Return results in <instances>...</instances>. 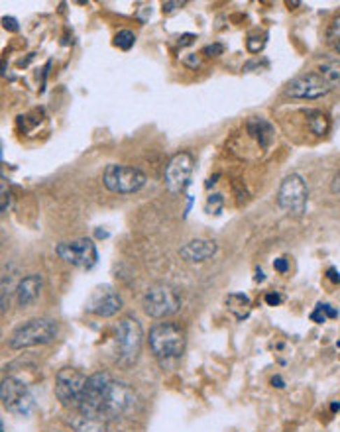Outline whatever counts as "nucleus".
I'll list each match as a JSON object with an SVG mask.
<instances>
[{
    "label": "nucleus",
    "instance_id": "nucleus-32",
    "mask_svg": "<svg viewBox=\"0 0 340 432\" xmlns=\"http://www.w3.org/2000/svg\"><path fill=\"white\" fill-rule=\"evenodd\" d=\"M327 275H329V279L332 281V283H337V285H340V273L337 271L334 268H330L329 271H327Z\"/></svg>",
    "mask_w": 340,
    "mask_h": 432
},
{
    "label": "nucleus",
    "instance_id": "nucleus-34",
    "mask_svg": "<svg viewBox=\"0 0 340 432\" xmlns=\"http://www.w3.org/2000/svg\"><path fill=\"white\" fill-rule=\"evenodd\" d=\"M176 6H183V2H164V12L176 10Z\"/></svg>",
    "mask_w": 340,
    "mask_h": 432
},
{
    "label": "nucleus",
    "instance_id": "nucleus-24",
    "mask_svg": "<svg viewBox=\"0 0 340 432\" xmlns=\"http://www.w3.org/2000/svg\"><path fill=\"white\" fill-rule=\"evenodd\" d=\"M222 52H225V45H222V43H213V45H206L205 50H203V55H206V57H217V55H222Z\"/></svg>",
    "mask_w": 340,
    "mask_h": 432
},
{
    "label": "nucleus",
    "instance_id": "nucleus-27",
    "mask_svg": "<svg viewBox=\"0 0 340 432\" xmlns=\"http://www.w3.org/2000/svg\"><path fill=\"white\" fill-rule=\"evenodd\" d=\"M274 269L279 271V273H288V269H289L288 259H285V257H278V259L274 261Z\"/></svg>",
    "mask_w": 340,
    "mask_h": 432
},
{
    "label": "nucleus",
    "instance_id": "nucleus-2",
    "mask_svg": "<svg viewBox=\"0 0 340 432\" xmlns=\"http://www.w3.org/2000/svg\"><path fill=\"white\" fill-rule=\"evenodd\" d=\"M57 338V322L50 319H34L24 322L12 332L8 346L12 350H26L41 344H50Z\"/></svg>",
    "mask_w": 340,
    "mask_h": 432
},
{
    "label": "nucleus",
    "instance_id": "nucleus-29",
    "mask_svg": "<svg viewBox=\"0 0 340 432\" xmlns=\"http://www.w3.org/2000/svg\"><path fill=\"white\" fill-rule=\"evenodd\" d=\"M319 307H320V310L325 312V317H329V319H337V317H339V310L332 309V307H330V305H327V303H325V305L320 303Z\"/></svg>",
    "mask_w": 340,
    "mask_h": 432
},
{
    "label": "nucleus",
    "instance_id": "nucleus-1",
    "mask_svg": "<svg viewBox=\"0 0 340 432\" xmlns=\"http://www.w3.org/2000/svg\"><path fill=\"white\" fill-rule=\"evenodd\" d=\"M148 342L157 360H177L185 350V332L173 322H160L150 330Z\"/></svg>",
    "mask_w": 340,
    "mask_h": 432
},
{
    "label": "nucleus",
    "instance_id": "nucleus-4",
    "mask_svg": "<svg viewBox=\"0 0 340 432\" xmlns=\"http://www.w3.org/2000/svg\"><path fill=\"white\" fill-rule=\"evenodd\" d=\"M142 307L144 312L152 319H165L176 315L181 307V297L177 295V291L165 283H155L152 287L146 289L144 297H142Z\"/></svg>",
    "mask_w": 340,
    "mask_h": 432
},
{
    "label": "nucleus",
    "instance_id": "nucleus-39",
    "mask_svg": "<svg viewBox=\"0 0 340 432\" xmlns=\"http://www.w3.org/2000/svg\"><path fill=\"white\" fill-rule=\"evenodd\" d=\"M334 50H337V52H339V53H340V40H339V41H337V43H334Z\"/></svg>",
    "mask_w": 340,
    "mask_h": 432
},
{
    "label": "nucleus",
    "instance_id": "nucleus-37",
    "mask_svg": "<svg viewBox=\"0 0 340 432\" xmlns=\"http://www.w3.org/2000/svg\"><path fill=\"white\" fill-rule=\"evenodd\" d=\"M256 281H264V271L262 269H256Z\"/></svg>",
    "mask_w": 340,
    "mask_h": 432
},
{
    "label": "nucleus",
    "instance_id": "nucleus-16",
    "mask_svg": "<svg viewBox=\"0 0 340 432\" xmlns=\"http://www.w3.org/2000/svg\"><path fill=\"white\" fill-rule=\"evenodd\" d=\"M217 242L213 240H191L189 244L181 247V257L185 261H191V264H197V261H206L211 257L217 254Z\"/></svg>",
    "mask_w": 340,
    "mask_h": 432
},
{
    "label": "nucleus",
    "instance_id": "nucleus-13",
    "mask_svg": "<svg viewBox=\"0 0 340 432\" xmlns=\"http://www.w3.org/2000/svg\"><path fill=\"white\" fill-rule=\"evenodd\" d=\"M134 391L122 381L113 380L111 385H108V389H106V395H104L101 417H103L104 421L106 419H116V417H120V415L128 411L130 407H134Z\"/></svg>",
    "mask_w": 340,
    "mask_h": 432
},
{
    "label": "nucleus",
    "instance_id": "nucleus-19",
    "mask_svg": "<svg viewBox=\"0 0 340 432\" xmlns=\"http://www.w3.org/2000/svg\"><path fill=\"white\" fill-rule=\"evenodd\" d=\"M71 424L77 432H108L106 431V421L101 417L79 415V417L71 419Z\"/></svg>",
    "mask_w": 340,
    "mask_h": 432
},
{
    "label": "nucleus",
    "instance_id": "nucleus-31",
    "mask_svg": "<svg viewBox=\"0 0 340 432\" xmlns=\"http://www.w3.org/2000/svg\"><path fill=\"white\" fill-rule=\"evenodd\" d=\"M311 320H315V322H319V324L327 320V317H325V312L320 310V307H317V310H313V312H311Z\"/></svg>",
    "mask_w": 340,
    "mask_h": 432
},
{
    "label": "nucleus",
    "instance_id": "nucleus-18",
    "mask_svg": "<svg viewBox=\"0 0 340 432\" xmlns=\"http://www.w3.org/2000/svg\"><path fill=\"white\" fill-rule=\"evenodd\" d=\"M227 309L236 317V320H244L252 310V301L242 293H232L227 297Z\"/></svg>",
    "mask_w": 340,
    "mask_h": 432
},
{
    "label": "nucleus",
    "instance_id": "nucleus-9",
    "mask_svg": "<svg viewBox=\"0 0 340 432\" xmlns=\"http://www.w3.org/2000/svg\"><path fill=\"white\" fill-rule=\"evenodd\" d=\"M55 254L62 257L65 264H71L75 268L91 269L99 261V252L93 240L89 238H77L71 242H62L55 247Z\"/></svg>",
    "mask_w": 340,
    "mask_h": 432
},
{
    "label": "nucleus",
    "instance_id": "nucleus-3",
    "mask_svg": "<svg viewBox=\"0 0 340 432\" xmlns=\"http://www.w3.org/2000/svg\"><path fill=\"white\" fill-rule=\"evenodd\" d=\"M142 326L134 317H122L116 324V360L122 366L134 363L142 350Z\"/></svg>",
    "mask_w": 340,
    "mask_h": 432
},
{
    "label": "nucleus",
    "instance_id": "nucleus-36",
    "mask_svg": "<svg viewBox=\"0 0 340 432\" xmlns=\"http://www.w3.org/2000/svg\"><path fill=\"white\" fill-rule=\"evenodd\" d=\"M195 40V36H193V34H185V36H183V38H181V40H179V43H183V45H187V43H191V41Z\"/></svg>",
    "mask_w": 340,
    "mask_h": 432
},
{
    "label": "nucleus",
    "instance_id": "nucleus-22",
    "mask_svg": "<svg viewBox=\"0 0 340 432\" xmlns=\"http://www.w3.org/2000/svg\"><path fill=\"white\" fill-rule=\"evenodd\" d=\"M136 43V34L130 30H120L116 36H114V45L116 48H120V50H124V52H128V50H132Z\"/></svg>",
    "mask_w": 340,
    "mask_h": 432
},
{
    "label": "nucleus",
    "instance_id": "nucleus-12",
    "mask_svg": "<svg viewBox=\"0 0 340 432\" xmlns=\"http://www.w3.org/2000/svg\"><path fill=\"white\" fill-rule=\"evenodd\" d=\"M191 173H193V155L189 154V152H179V154L173 155V157L167 161V165H165V189H167L171 195L181 193V191L189 185Z\"/></svg>",
    "mask_w": 340,
    "mask_h": 432
},
{
    "label": "nucleus",
    "instance_id": "nucleus-15",
    "mask_svg": "<svg viewBox=\"0 0 340 432\" xmlns=\"http://www.w3.org/2000/svg\"><path fill=\"white\" fill-rule=\"evenodd\" d=\"M41 287H43V278L41 273H31V275H26L18 281L16 285V298H18V305L20 307H30L34 305L38 297H40Z\"/></svg>",
    "mask_w": 340,
    "mask_h": 432
},
{
    "label": "nucleus",
    "instance_id": "nucleus-38",
    "mask_svg": "<svg viewBox=\"0 0 340 432\" xmlns=\"http://www.w3.org/2000/svg\"><path fill=\"white\" fill-rule=\"evenodd\" d=\"M334 28H337V30H340V16L337 18V20H334Z\"/></svg>",
    "mask_w": 340,
    "mask_h": 432
},
{
    "label": "nucleus",
    "instance_id": "nucleus-6",
    "mask_svg": "<svg viewBox=\"0 0 340 432\" xmlns=\"http://www.w3.org/2000/svg\"><path fill=\"white\" fill-rule=\"evenodd\" d=\"M87 375L75 368H63L55 375V395L65 409H79Z\"/></svg>",
    "mask_w": 340,
    "mask_h": 432
},
{
    "label": "nucleus",
    "instance_id": "nucleus-21",
    "mask_svg": "<svg viewBox=\"0 0 340 432\" xmlns=\"http://www.w3.org/2000/svg\"><path fill=\"white\" fill-rule=\"evenodd\" d=\"M329 116L320 110H313L309 113V130L315 136H325L329 132Z\"/></svg>",
    "mask_w": 340,
    "mask_h": 432
},
{
    "label": "nucleus",
    "instance_id": "nucleus-11",
    "mask_svg": "<svg viewBox=\"0 0 340 432\" xmlns=\"http://www.w3.org/2000/svg\"><path fill=\"white\" fill-rule=\"evenodd\" d=\"M330 91H332L330 85L319 71L303 73L293 81H289L288 89H285V93L291 99H303V101H315V99L329 94Z\"/></svg>",
    "mask_w": 340,
    "mask_h": 432
},
{
    "label": "nucleus",
    "instance_id": "nucleus-28",
    "mask_svg": "<svg viewBox=\"0 0 340 432\" xmlns=\"http://www.w3.org/2000/svg\"><path fill=\"white\" fill-rule=\"evenodd\" d=\"M281 301H283V297L279 293H268L266 295V303H268L269 307H278Z\"/></svg>",
    "mask_w": 340,
    "mask_h": 432
},
{
    "label": "nucleus",
    "instance_id": "nucleus-7",
    "mask_svg": "<svg viewBox=\"0 0 340 432\" xmlns=\"http://www.w3.org/2000/svg\"><path fill=\"white\" fill-rule=\"evenodd\" d=\"M307 201H309V189L299 173H291L281 181L278 203L283 210H288L289 215L301 216L307 210Z\"/></svg>",
    "mask_w": 340,
    "mask_h": 432
},
{
    "label": "nucleus",
    "instance_id": "nucleus-5",
    "mask_svg": "<svg viewBox=\"0 0 340 432\" xmlns=\"http://www.w3.org/2000/svg\"><path fill=\"white\" fill-rule=\"evenodd\" d=\"M146 181H148V177L144 171L122 164L106 165L103 173L104 187L111 193H118V195H130V193L140 191L146 185Z\"/></svg>",
    "mask_w": 340,
    "mask_h": 432
},
{
    "label": "nucleus",
    "instance_id": "nucleus-8",
    "mask_svg": "<svg viewBox=\"0 0 340 432\" xmlns=\"http://www.w3.org/2000/svg\"><path fill=\"white\" fill-rule=\"evenodd\" d=\"M0 399L4 409L18 417H28L36 409V401L30 389L16 377H4L0 385Z\"/></svg>",
    "mask_w": 340,
    "mask_h": 432
},
{
    "label": "nucleus",
    "instance_id": "nucleus-33",
    "mask_svg": "<svg viewBox=\"0 0 340 432\" xmlns=\"http://www.w3.org/2000/svg\"><path fill=\"white\" fill-rule=\"evenodd\" d=\"M183 62H185V65H189V67H193V69H197V67L201 65V62H199V57H197V55H193V57H185Z\"/></svg>",
    "mask_w": 340,
    "mask_h": 432
},
{
    "label": "nucleus",
    "instance_id": "nucleus-14",
    "mask_svg": "<svg viewBox=\"0 0 340 432\" xmlns=\"http://www.w3.org/2000/svg\"><path fill=\"white\" fill-rule=\"evenodd\" d=\"M85 309L94 317L108 319V317H114L118 310L122 309V298L111 285H101L91 293Z\"/></svg>",
    "mask_w": 340,
    "mask_h": 432
},
{
    "label": "nucleus",
    "instance_id": "nucleus-20",
    "mask_svg": "<svg viewBox=\"0 0 340 432\" xmlns=\"http://www.w3.org/2000/svg\"><path fill=\"white\" fill-rule=\"evenodd\" d=\"M317 71L327 79V82L330 85V89H340V62L337 59H330V62H325L323 65H319Z\"/></svg>",
    "mask_w": 340,
    "mask_h": 432
},
{
    "label": "nucleus",
    "instance_id": "nucleus-17",
    "mask_svg": "<svg viewBox=\"0 0 340 432\" xmlns=\"http://www.w3.org/2000/svg\"><path fill=\"white\" fill-rule=\"evenodd\" d=\"M246 128H248V134L252 136V138H256V140H258V144L262 145V147H269L271 142H274V138H276L274 126H271L268 120L258 118V116L250 118L246 124Z\"/></svg>",
    "mask_w": 340,
    "mask_h": 432
},
{
    "label": "nucleus",
    "instance_id": "nucleus-10",
    "mask_svg": "<svg viewBox=\"0 0 340 432\" xmlns=\"http://www.w3.org/2000/svg\"><path fill=\"white\" fill-rule=\"evenodd\" d=\"M113 377L104 371H99V373H93L87 377V383H85V391H83L81 405H79V415H87V417H101V411H103V403L104 395H106V389L111 385ZM103 419V417H101Z\"/></svg>",
    "mask_w": 340,
    "mask_h": 432
},
{
    "label": "nucleus",
    "instance_id": "nucleus-25",
    "mask_svg": "<svg viewBox=\"0 0 340 432\" xmlns=\"http://www.w3.org/2000/svg\"><path fill=\"white\" fill-rule=\"evenodd\" d=\"M8 206H10V193L6 191V179L2 177V203H0V210L6 213Z\"/></svg>",
    "mask_w": 340,
    "mask_h": 432
},
{
    "label": "nucleus",
    "instance_id": "nucleus-35",
    "mask_svg": "<svg viewBox=\"0 0 340 432\" xmlns=\"http://www.w3.org/2000/svg\"><path fill=\"white\" fill-rule=\"evenodd\" d=\"M271 385H274V387H278V389H283V387H285V383H283V380H281V375L271 377Z\"/></svg>",
    "mask_w": 340,
    "mask_h": 432
},
{
    "label": "nucleus",
    "instance_id": "nucleus-26",
    "mask_svg": "<svg viewBox=\"0 0 340 432\" xmlns=\"http://www.w3.org/2000/svg\"><path fill=\"white\" fill-rule=\"evenodd\" d=\"M2 26H4V30L8 31H20V24H18L16 18H12V16H4V18H2Z\"/></svg>",
    "mask_w": 340,
    "mask_h": 432
},
{
    "label": "nucleus",
    "instance_id": "nucleus-23",
    "mask_svg": "<svg viewBox=\"0 0 340 432\" xmlns=\"http://www.w3.org/2000/svg\"><path fill=\"white\" fill-rule=\"evenodd\" d=\"M222 205H225V199H222L220 193H215V195H211L206 199V210H208L211 215H220Z\"/></svg>",
    "mask_w": 340,
    "mask_h": 432
},
{
    "label": "nucleus",
    "instance_id": "nucleus-30",
    "mask_svg": "<svg viewBox=\"0 0 340 432\" xmlns=\"http://www.w3.org/2000/svg\"><path fill=\"white\" fill-rule=\"evenodd\" d=\"M330 191H332V195H339L340 196V171L337 173V175L332 177V183H330Z\"/></svg>",
    "mask_w": 340,
    "mask_h": 432
}]
</instances>
